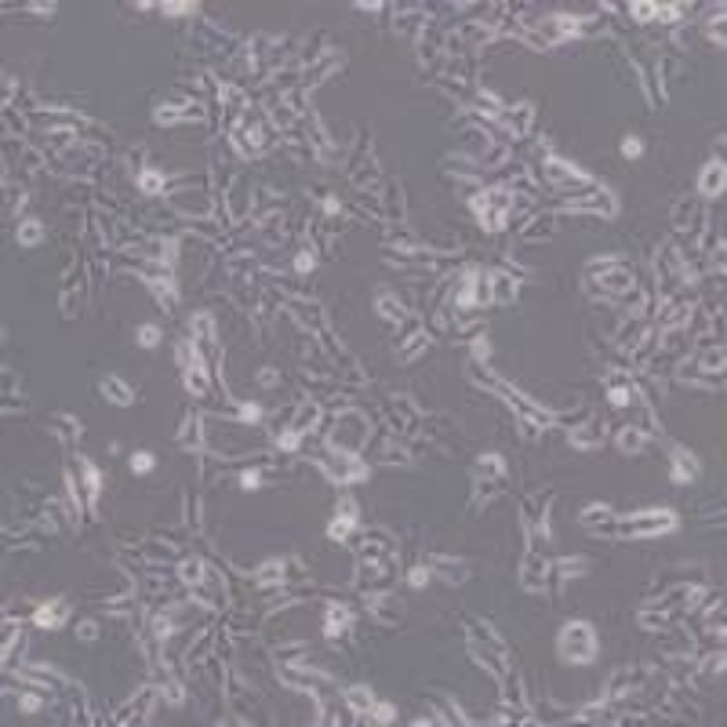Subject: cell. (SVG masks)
<instances>
[{
	"instance_id": "cell-39",
	"label": "cell",
	"mask_w": 727,
	"mask_h": 727,
	"mask_svg": "<svg viewBox=\"0 0 727 727\" xmlns=\"http://www.w3.org/2000/svg\"><path fill=\"white\" fill-rule=\"evenodd\" d=\"M131 469H135V473H149V469H153V455H146V451L131 455Z\"/></svg>"
},
{
	"instance_id": "cell-38",
	"label": "cell",
	"mask_w": 727,
	"mask_h": 727,
	"mask_svg": "<svg viewBox=\"0 0 727 727\" xmlns=\"http://www.w3.org/2000/svg\"><path fill=\"white\" fill-rule=\"evenodd\" d=\"M556 567H560V575H564V578H567V575H582V571H585V560H560Z\"/></svg>"
},
{
	"instance_id": "cell-32",
	"label": "cell",
	"mask_w": 727,
	"mask_h": 727,
	"mask_svg": "<svg viewBox=\"0 0 727 727\" xmlns=\"http://www.w3.org/2000/svg\"><path fill=\"white\" fill-rule=\"evenodd\" d=\"M138 189H142V193H160V189H164V175L153 171V168L142 171V175H138Z\"/></svg>"
},
{
	"instance_id": "cell-15",
	"label": "cell",
	"mask_w": 727,
	"mask_h": 727,
	"mask_svg": "<svg viewBox=\"0 0 727 727\" xmlns=\"http://www.w3.org/2000/svg\"><path fill=\"white\" fill-rule=\"evenodd\" d=\"M316 418H321V407H316V404H302L299 411H295V422H291V429H287V433L302 440L305 433H310V429L316 426Z\"/></svg>"
},
{
	"instance_id": "cell-4",
	"label": "cell",
	"mask_w": 727,
	"mask_h": 727,
	"mask_svg": "<svg viewBox=\"0 0 727 727\" xmlns=\"http://www.w3.org/2000/svg\"><path fill=\"white\" fill-rule=\"evenodd\" d=\"M313 458L324 466V473H327L331 480H338V484L364 480V477H367V466H364L356 455H346V451H316Z\"/></svg>"
},
{
	"instance_id": "cell-22",
	"label": "cell",
	"mask_w": 727,
	"mask_h": 727,
	"mask_svg": "<svg viewBox=\"0 0 727 727\" xmlns=\"http://www.w3.org/2000/svg\"><path fill=\"white\" fill-rule=\"evenodd\" d=\"M477 473H480V480H506V462L499 455H480Z\"/></svg>"
},
{
	"instance_id": "cell-3",
	"label": "cell",
	"mask_w": 727,
	"mask_h": 727,
	"mask_svg": "<svg viewBox=\"0 0 727 727\" xmlns=\"http://www.w3.org/2000/svg\"><path fill=\"white\" fill-rule=\"evenodd\" d=\"M367 437V422L356 411H346V415H338L335 418V429H331V448L335 451H346V455H356V448L364 444Z\"/></svg>"
},
{
	"instance_id": "cell-43",
	"label": "cell",
	"mask_w": 727,
	"mask_h": 727,
	"mask_svg": "<svg viewBox=\"0 0 727 727\" xmlns=\"http://www.w3.org/2000/svg\"><path fill=\"white\" fill-rule=\"evenodd\" d=\"M259 484H262V473H259V469H248V473L240 477V488H244V491H254Z\"/></svg>"
},
{
	"instance_id": "cell-40",
	"label": "cell",
	"mask_w": 727,
	"mask_h": 727,
	"mask_svg": "<svg viewBox=\"0 0 727 727\" xmlns=\"http://www.w3.org/2000/svg\"><path fill=\"white\" fill-rule=\"evenodd\" d=\"M259 418H262V407H259V404H244V407H240V422L254 426Z\"/></svg>"
},
{
	"instance_id": "cell-2",
	"label": "cell",
	"mask_w": 727,
	"mask_h": 727,
	"mask_svg": "<svg viewBox=\"0 0 727 727\" xmlns=\"http://www.w3.org/2000/svg\"><path fill=\"white\" fill-rule=\"evenodd\" d=\"M560 651H564L567 662H575V666H585V662L596 658V633L589 622H571L560 633Z\"/></svg>"
},
{
	"instance_id": "cell-20",
	"label": "cell",
	"mask_w": 727,
	"mask_h": 727,
	"mask_svg": "<svg viewBox=\"0 0 727 727\" xmlns=\"http://www.w3.org/2000/svg\"><path fill=\"white\" fill-rule=\"evenodd\" d=\"M186 389L193 397H208V375H204V360H193L186 367Z\"/></svg>"
},
{
	"instance_id": "cell-51",
	"label": "cell",
	"mask_w": 727,
	"mask_h": 727,
	"mask_svg": "<svg viewBox=\"0 0 727 727\" xmlns=\"http://www.w3.org/2000/svg\"><path fill=\"white\" fill-rule=\"evenodd\" d=\"M22 709H25V713H36V709H41V698H33V695L22 698Z\"/></svg>"
},
{
	"instance_id": "cell-13",
	"label": "cell",
	"mask_w": 727,
	"mask_h": 727,
	"mask_svg": "<svg viewBox=\"0 0 727 727\" xmlns=\"http://www.w3.org/2000/svg\"><path fill=\"white\" fill-rule=\"evenodd\" d=\"M353 524H356V506H353V502L346 499V502L338 506V517L331 520L327 534H331V539H335V542H342V539H346V534L353 531Z\"/></svg>"
},
{
	"instance_id": "cell-5",
	"label": "cell",
	"mask_w": 727,
	"mask_h": 727,
	"mask_svg": "<svg viewBox=\"0 0 727 727\" xmlns=\"http://www.w3.org/2000/svg\"><path fill=\"white\" fill-rule=\"evenodd\" d=\"M545 178L556 186V189H567V193H593V182H589V175L578 171L575 164H567V160H545Z\"/></svg>"
},
{
	"instance_id": "cell-24",
	"label": "cell",
	"mask_w": 727,
	"mask_h": 727,
	"mask_svg": "<svg viewBox=\"0 0 727 727\" xmlns=\"http://www.w3.org/2000/svg\"><path fill=\"white\" fill-rule=\"evenodd\" d=\"M644 440H647V433L636 429V426H626V429L618 433V448L626 451V455H636V451L644 448Z\"/></svg>"
},
{
	"instance_id": "cell-27",
	"label": "cell",
	"mask_w": 727,
	"mask_h": 727,
	"mask_svg": "<svg viewBox=\"0 0 727 727\" xmlns=\"http://www.w3.org/2000/svg\"><path fill=\"white\" fill-rule=\"evenodd\" d=\"M433 567H437L448 582H462L469 575V567L462 564V560H433Z\"/></svg>"
},
{
	"instance_id": "cell-50",
	"label": "cell",
	"mask_w": 727,
	"mask_h": 727,
	"mask_svg": "<svg viewBox=\"0 0 727 727\" xmlns=\"http://www.w3.org/2000/svg\"><path fill=\"white\" fill-rule=\"evenodd\" d=\"M276 378H280V375L273 371V367H265V371H259V382H262V386H276Z\"/></svg>"
},
{
	"instance_id": "cell-36",
	"label": "cell",
	"mask_w": 727,
	"mask_h": 727,
	"mask_svg": "<svg viewBox=\"0 0 727 727\" xmlns=\"http://www.w3.org/2000/svg\"><path fill=\"white\" fill-rule=\"evenodd\" d=\"M702 367H706V371H717V375H720V371H724V346H717L713 353H706V356H702Z\"/></svg>"
},
{
	"instance_id": "cell-35",
	"label": "cell",
	"mask_w": 727,
	"mask_h": 727,
	"mask_svg": "<svg viewBox=\"0 0 727 727\" xmlns=\"http://www.w3.org/2000/svg\"><path fill=\"white\" fill-rule=\"evenodd\" d=\"M138 346H146V349L160 346V327H153V324H142V327H138Z\"/></svg>"
},
{
	"instance_id": "cell-1",
	"label": "cell",
	"mask_w": 727,
	"mask_h": 727,
	"mask_svg": "<svg viewBox=\"0 0 727 727\" xmlns=\"http://www.w3.org/2000/svg\"><path fill=\"white\" fill-rule=\"evenodd\" d=\"M607 534H615V539H658V534H669L677 528V517L669 513V509H644V513H633L626 520H618V524H600Z\"/></svg>"
},
{
	"instance_id": "cell-28",
	"label": "cell",
	"mask_w": 727,
	"mask_h": 727,
	"mask_svg": "<svg viewBox=\"0 0 727 727\" xmlns=\"http://www.w3.org/2000/svg\"><path fill=\"white\" fill-rule=\"evenodd\" d=\"M204 575H208V571H204L200 560H182V564H178V578H182L186 585H200Z\"/></svg>"
},
{
	"instance_id": "cell-44",
	"label": "cell",
	"mask_w": 727,
	"mask_h": 727,
	"mask_svg": "<svg viewBox=\"0 0 727 727\" xmlns=\"http://www.w3.org/2000/svg\"><path fill=\"white\" fill-rule=\"evenodd\" d=\"M622 153H626L629 160H636L644 153V142H640V138H626V142H622Z\"/></svg>"
},
{
	"instance_id": "cell-19",
	"label": "cell",
	"mask_w": 727,
	"mask_h": 727,
	"mask_svg": "<svg viewBox=\"0 0 727 727\" xmlns=\"http://www.w3.org/2000/svg\"><path fill=\"white\" fill-rule=\"evenodd\" d=\"M488 280H491V302H499V305L513 302V295H517V284H513V280H509L506 273H491Z\"/></svg>"
},
{
	"instance_id": "cell-21",
	"label": "cell",
	"mask_w": 727,
	"mask_h": 727,
	"mask_svg": "<svg viewBox=\"0 0 727 727\" xmlns=\"http://www.w3.org/2000/svg\"><path fill=\"white\" fill-rule=\"evenodd\" d=\"M102 393H106V397H109L113 404H120V407H127V404L135 400V393L127 389L120 378H113V375H106V378H102Z\"/></svg>"
},
{
	"instance_id": "cell-41",
	"label": "cell",
	"mask_w": 727,
	"mask_h": 727,
	"mask_svg": "<svg viewBox=\"0 0 727 727\" xmlns=\"http://www.w3.org/2000/svg\"><path fill=\"white\" fill-rule=\"evenodd\" d=\"M655 8H658V4H647V0H640V4H633L629 11H633V15L640 19V22H647V19H655Z\"/></svg>"
},
{
	"instance_id": "cell-25",
	"label": "cell",
	"mask_w": 727,
	"mask_h": 727,
	"mask_svg": "<svg viewBox=\"0 0 727 727\" xmlns=\"http://www.w3.org/2000/svg\"><path fill=\"white\" fill-rule=\"evenodd\" d=\"M44 240V226L36 222V219H25L22 226H19V244L22 248H36Z\"/></svg>"
},
{
	"instance_id": "cell-47",
	"label": "cell",
	"mask_w": 727,
	"mask_h": 727,
	"mask_svg": "<svg viewBox=\"0 0 727 727\" xmlns=\"http://www.w3.org/2000/svg\"><path fill=\"white\" fill-rule=\"evenodd\" d=\"M295 270H299V273H310V270H313V251H302V254H299V259H295Z\"/></svg>"
},
{
	"instance_id": "cell-29",
	"label": "cell",
	"mask_w": 727,
	"mask_h": 727,
	"mask_svg": "<svg viewBox=\"0 0 727 727\" xmlns=\"http://www.w3.org/2000/svg\"><path fill=\"white\" fill-rule=\"evenodd\" d=\"M687 316H691V302H673V310L662 313V324H666V327H680V324H687Z\"/></svg>"
},
{
	"instance_id": "cell-11",
	"label": "cell",
	"mask_w": 727,
	"mask_h": 727,
	"mask_svg": "<svg viewBox=\"0 0 727 727\" xmlns=\"http://www.w3.org/2000/svg\"><path fill=\"white\" fill-rule=\"evenodd\" d=\"M607 400L615 407H629L633 404V378L629 375H607Z\"/></svg>"
},
{
	"instance_id": "cell-8",
	"label": "cell",
	"mask_w": 727,
	"mask_h": 727,
	"mask_svg": "<svg viewBox=\"0 0 727 727\" xmlns=\"http://www.w3.org/2000/svg\"><path fill=\"white\" fill-rule=\"evenodd\" d=\"M545 575H550V560L545 556H539V553H528L524 556V571H520V585L524 589H542L545 585Z\"/></svg>"
},
{
	"instance_id": "cell-10",
	"label": "cell",
	"mask_w": 727,
	"mask_h": 727,
	"mask_svg": "<svg viewBox=\"0 0 727 727\" xmlns=\"http://www.w3.org/2000/svg\"><path fill=\"white\" fill-rule=\"evenodd\" d=\"M66 615H69V604H66V600H47L44 607H36L33 626H41V629H58L62 622H66Z\"/></svg>"
},
{
	"instance_id": "cell-26",
	"label": "cell",
	"mask_w": 727,
	"mask_h": 727,
	"mask_svg": "<svg viewBox=\"0 0 727 727\" xmlns=\"http://www.w3.org/2000/svg\"><path fill=\"white\" fill-rule=\"evenodd\" d=\"M429 346V338L422 335V331H415V335H407V342H400V349H397V356L400 360H415L418 353H422Z\"/></svg>"
},
{
	"instance_id": "cell-37",
	"label": "cell",
	"mask_w": 727,
	"mask_h": 727,
	"mask_svg": "<svg viewBox=\"0 0 727 727\" xmlns=\"http://www.w3.org/2000/svg\"><path fill=\"white\" fill-rule=\"evenodd\" d=\"M182 444H189V448H200V426H197V418H189V426L182 429Z\"/></svg>"
},
{
	"instance_id": "cell-7",
	"label": "cell",
	"mask_w": 727,
	"mask_h": 727,
	"mask_svg": "<svg viewBox=\"0 0 727 727\" xmlns=\"http://www.w3.org/2000/svg\"><path fill=\"white\" fill-rule=\"evenodd\" d=\"M596 287L607 291V295H626V291H633V273L626 270V262H622L615 270L596 273Z\"/></svg>"
},
{
	"instance_id": "cell-30",
	"label": "cell",
	"mask_w": 727,
	"mask_h": 727,
	"mask_svg": "<svg viewBox=\"0 0 727 727\" xmlns=\"http://www.w3.org/2000/svg\"><path fill=\"white\" fill-rule=\"evenodd\" d=\"M22 677H25V680H33V684H47V687H55V684H66V680L58 677V673H51V669H41V666L25 669Z\"/></svg>"
},
{
	"instance_id": "cell-33",
	"label": "cell",
	"mask_w": 727,
	"mask_h": 727,
	"mask_svg": "<svg viewBox=\"0 0 727 727\" xmlns=\"http://www.w3.org/2000/svg\"><path fill=\"white\" fill-rule=\"evenodd\" d=\"M378 313L382 316H393V321H404V310H400V302L393 299V295H378Z\"/></svg>"
},
{
	"instance_id": "cell-45",
	"label": "cell",
	"mask_w": 727,
	"mask_h": 727,
	"mask_svg": "<svg viewBox=\"0 0 727 727\" xmlns=\"http://www.w3.org/2000/svg\"><path fill=\"white\" fill-rule=\"evenodd\" d=\"M429 575H433V571H429V567H422V564H418V567L411 571V585H415V589H422V585L429 582Z\"/></svg>"
},
{
	"instance_id": "cell-9",
	"label": "cell",
	"mask_w": 727,
	"mask_h": 727,
	"mask_svg": "<svg viewBox=\"0 0 727 727\" xmlns=\"http://www.w3.org/2000/svg\"><path fill=\"white\" fill-rule=\"evenodd\" d=\"M724 182H727V168H724V160L706 164L702 175H698V189H702L706 197H720V193H724Z\"/></svg>"
},
{
	"instance_id": "cell-23",
	"label": "cell",
	"mask_w": 727,
	"mask_h": 727,
	"mask_svg": "<svg viewBox=\"0 0 727 727\" xmlns=\"http://www.w3.org/2000/svg\"><path fill=\"white\" fill-rule=\"evenodd\" d=\"M499 117L513 127V135H524L528 131V124H531V106L524 102V106H517V109H502Z\"/></svg>"
},
{
	"instance_id": "cell-48",
	"label": "cell",
	"mask_w": 727,
	"mask_h": 727,
	"mask_svg": "<svg viewBox=\"0 0 727 727\" xmlns=\"http://www.w3.org/2000/svg\"><path fill=\"white\" fill-rule=\"evenodd\" d=\"M76 633H80V640H95L98 626H95V622H80V629H76Z\"/></svg>"
},
{
	"instance_id": "cell-34",
	"label": "cell",
	"mask_w": 727,
	"mask_h": 727,
	"mask_svg": "<svg viewBox=\"0 0 727 727\" xmlns=\"http://www.w3.org/2000/svg\"><path fill=\"white\" fill-rule=\"evenodd\" d=\"M367 720H375V724H393V720H397V709L386 706V702H375L371 713H367Z\"/></svg>"
},
{
	"instance_id": "cell-16",
	"label": "cell",
	"mask_w": 727,
	"mask_h": 727,
	"mask_svg": "<svg viewBox=\"0 0 727 727\" xmlns=\"http://www.w3.org/2000/svg\"><path fill=\"white\" fill-rule=\"evenodd\" d=\"M600 440H604V422H593V418L582 429L571 433V444H575V448H596Z\"/></svg>"
},
{
	"instance_id": "cell-12",
	"label": "cell",
	"mask_w": 727,
	"mask_h": 727,
	"mask_svg": "<svg viewBox=\"0 0 727 727\" xmlns=\"http://www.w3.org/2000/svg\"><path fill=\"white\" fill-rule=\"evenodd\" d=\"M691 480H698V462L691 451L677 448L673 451V484H691Z\"/></svg>"
},
{
	"instance_id": "cell-46",
	"label": "cell",
	"mask_w": 727,
	"mask_h": 727,
	"mask_svg": "<svg viewBox=\"0 0 727 727\" xmlns=\"http://www.w3.org/2000/svg\"><path fill=\"white\" fill-rule=\"evenodd\" d=\"M720 669H724V655H720V651L702 662V673H720Z\"/></svg>"
},
{
	"instance_id": "cell-31",
	"label": "cell",
	"mask_w": 727,
	"mask_h": 727,
	"mask_svg": "<svg viewBox=\"0 0 727 727\" xmlns=\"http://www.w3.org/2000/svg\"><path fill=\"white\" fill-rule=\"evenodd\" d=\"M607 520H611V509L607 506H585V513H582V524L585 528H593V524L600 528V524H607Z\"/></svg>"
},
{
	"instance_id": "cell-17",
	"label": "cell",
	"mask_w": 727,
	"mask_h": 727,
	"mask_svg": "<svg viewBox=\"0 0 727 727\" xmlns=\"http://www.w3.org/2000/svg\"><path fill=\"white\" fill-rule=\"evenodd\" d=\"M349 622H353L349 607H342V604H338V607H331V611H327V618H324V633L331 636V640H335V636H342V633L349 629Z\"/></svg>"
},
{
	"instance_id": "cell-18",
	"label": "cell",
	"mask_w": 727,
	"mask_h": 727,
	"mask_svg": "<svg viewBox=\"0 0 727 727\" xmlns=\"http://www.w3.org/2000/svg\"><path fill=\"white\" fill-rule=\"evenodd\" d=\"M346 706H349L353 713H360V717H367V713H371V706H375V695L367 691V687L353 684L349 691H346Z\"/></svg>"
},
{
	"instance_id": "cell-49",
	"label": "cell",
	"mask_w": 727,
	"mask_h": 727,
	"mask_svg": "<svg viewBox=\"0 0 727 727\" xmlns=\"http://www.w3.org/2000/svg\"><path fill=\"white\" fill-rule=\"evenodd\" d=\"M709 33L717 36V44H724V15H717V22H709Z\"/></svg>"
},
{
	"instance_id": "cell-6",
	"label": "cell",
	"mask_w": 727,
	"mask_h": 727,
	"mask_svg": "<svg viewBox=\"0 0 727 727\" xmlns=\"http://www.w3.org/2000/svg\"><path fill=\"white\" fill-rule=\"evenodd\" d=\"M571 211H585V215H600V219H611V215L618 211V200L607 193V189H593V193H585L578 200H567Z\"/></svg>"
},
{
	"instance_id": "cell-42",
	"label": "cell",
	"mask_w": 727,
	"mask_h": 727,
	"mask_svg": "<svg viewBox=\"0 0 727 727\" xmlns=\"http://www.w3.org/2000/svg\"><path fill=\"white\" fill-rule=\"evenodd\" d=\"M280 582L284 578V564H265V571H259V582Z\"/></svg>"
},
{
	"instance_id": "cell-14",
	"label": "cell",
	"mask_w": 727,
	"mask_h": 727,
	"mask_svg": "<svg viewBox=\"0 0 727 727\" xmlns=\"http://www.w3.org/2000/svg\"><path fill=\"white\" fill-rule=\"evenodd\" d=\"M76 488H84V502L95 506L98 502V491H102V477L91 462H80V480H76Z\"/></svg>"
}]
</instances>
